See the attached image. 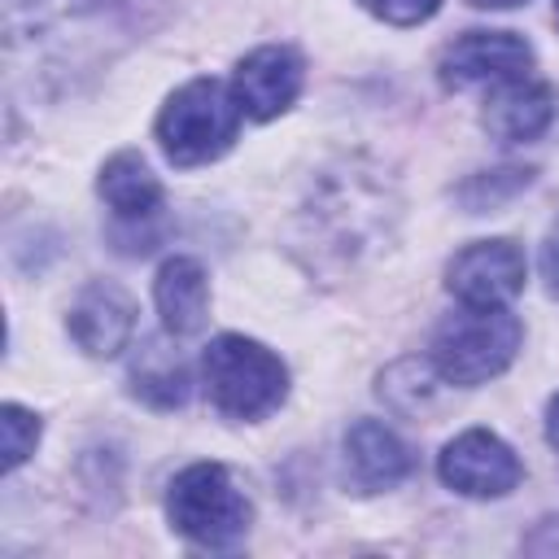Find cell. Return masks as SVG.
I'll return each mask as SVG.
<instances>
[{
	"instance_id": "obj_5",
	"label": "cell",
	"mask_w": 559,
	"mask_h": 559,
	"mask_svg": "<svg viewBox=\"0 0 559 559\" xmlns=\"http://www.w3.org/2000/svg\"><path fill=\"white\" fill-rule=\"evenodd\" d=\"M437 472H441V480H445L454 493H463V498H502V493H511V489L520 485V476H524L515 450H511L502 437H493L489 428H467V432H459V437L441 450Z\"/></svg>"
},
{
	"instance_id": "obj_4",
	"label": "cell",
	"mask_w": 559,
	"mask_h": 559,
	"mask_svg": "<svg viewBox=\"0 0 559 559\" xmlns=\"http://www.w3.org/2000/svg\"><path fill=\"white\" fill-rule=\"evenodd\" d=\"M166 515L170 524L210 550H223L245 537L249 528V502L218 463H192L170 480L166 493Z\"/></svg>"
},
{
	"instance_id": "obj_14",
	"label": "cell",
	"mask_w": 559,
	"mask_h": 559,
	"mask_svg": "<svg viewBox=\"0 0 559 559\" xmlns=\"http://www.w3.org/2000/svg\"><path fill=\"white\" fill-rule=\"evenodd\" d=\"M131 380H135V397H144L157 411L183 406V397H188V371L170 354H148L144 362H135Z\"/></svg>"
},
{
	"instance_id": "obj_19",
	"label": "cell",
	"mask_w": 559,
	"mask_h": 559,
	"mask_svg": "<svg viewBox=\"0 0 559 559\" xmlns=\"http://www.w3.org/2000/svg\"><path fill=\"white\" fill-rule=\"evenodd\" d=\"M546 441L559 450V393H555L550 406H546Z\"/></svg>"
},
{
	"instance_id": "obj_18",
	"label": "cell",
	"mask_w": 559,
	"mask_h": 559,
	"mask_svg": "<svg viewBox=\"0 0 559 559\" xmlns=\"http://www.w3.org/2000/svg\"><path fill=\"white\" fill-rule=\"evenodd\" d=\"M542 280H546V288L559 297V227H555L550 240L542 245Z\"/></svg>"
},
{
	"instance_id": "obj_2",
	"label": "cell",
	"mask_w": 559,
	"mask_h": 559,
	"mask_svg": "<svg viewBox=\"0 0 559 559\" xmlns=\"http://www.w3.org/2000/svg\"><path fill=\"white\" fill-rule=\"evenodd\" d=\"M240 118L231 87L218 79H192L157 114V144L175 166H205L231 148Z\"/></svg>"
},
{
	"instance_id": "obj_20",
	"label": "cell",
	"mask_w": 559,
	"mask_h": 559,
	"mask_svg": "<svg viewBox=\"0 0 559 559\" xmlns=\"http://www.w3.org/2000/svg\"><path fill=\"white\" fill-rule=\"evenodd\" d=\"M472 4H480V9H511V4H524V0H472Z\"/></svg>"
},
{
	"instance_id": "obj_21",
	"label": "cell",
	"mask_w": 559,
	"mask_h": 559,
	"mask_svg": "<svg viewBox=\"0 0 559 559\" xmlns=\"http://www.w3.org/2000/svg\"><path fill=\"white\" fill-rule=\"evenodd\" d=\"M555 17H559V0H555Z\"/></svg>"
},
{
	"instance_id": "obj_17",
	"label": "cell",
	"mask_w": 559,
	"mask_h": 559,
	"mask_svg": "<svg viewBox=\"0 0 559 559\" xmlns=\"http://www.w3.org/2000/svg\"><path fill=\"white\" fill-rule=\"evenodd\" d=\"M358 4L384 17L389 26H419L441 9V0H358Z\"/></svg>"
},
{
	"instance_id": "obj_3",
	"label": "cell",
	"mask_w": 559,
	"mask_h": 559,
	"mask_svg": "<svg viewBox=\"0 0 559 559\" xmlns=\"http://www.w3.org/2000/svg\"><path fill=\"white\" fill-rule=\"evenodd\" d=\"M201 367H205L210 402L231 419H262L288 393L284 362L266 345H258L249 336H231L227 332V336L210 341Z\"/></svg>"
},
{
	"instance_id": "obj_6",
	"label": "cell",
	"mask_w": 559,
	"mask_h": 559,
	"mask_svg": "<svg viewBox=\"0 0 559 559\" xmlns=\"http://www.w3.org/2000/svg\"><path fill=\"white\" fill-rule=\"evenodd\" d=\"M445 275L463 306H507L524 293V253L511 240H476L454 253Z\"/></svg>"
},
{
	"instance_id": "obj_1",
	"label": "cell",
	"mask_w": 559,
	"mask_h": 559,
	"mask_svg": "<svg viewBox=\"0 0 559 559\" xmlns=\"http://www.w3.org/2000/svg\"><path fill=\"white\" fill-rule=\"evenodd\" d=\"M524 341L520 319L507 306H463L432 336V367L445 384H485L511 367Z\"/></svg>"
},
{
	"instance_id": "obj_7",
	"label": "cell",
	"mask_w": 559,
	"mask_h": 559,
	"mask_svg": "<svg viewBox=\"0 0 559 559\" xmlns=\"http://www.w3.org/2000/svg\"><path fill=\"white\" fill-rule=\"evenodd\" d=\"M533 66V48L511 31H467L441 52V83L472 87V83H507L524 79Z\"/></svg>"
},
{
	"instance_id": "obj_8",
	"label": "cell",
	"mask_w": 559,
	"mask_h": 559,
	"mask_svg": "<svg viewBox=\"0 0 559 559\" xmlns=\"http://www.w3.org/2000/svg\"><path fill=\"white\" fill-rule=\"evenodd\" d=\"M301 92V57L284 44H266V48H253L236 74H231V96L240 105L245 118H275L284 114Z\"/></svg>"
},
{
	"instance_id": "obj_16",
	"label": "cell",
	"mask_w": 559,
	"mask_h": 559,
	"mask_svg": "<svg viewBox=\"0 0 559 559\" xmlns=\"http://www.w3.org/2000/svg\"><path fill=\"white\" fill-rule=\"evenodd\" d=\"M0 428H4V467L13 472L31 450H35V441H39V419L31 415V411H22V406H4L0 411Z\"/></svg>"
},
{
	"instance_id": "obj_12",
	"label": "cell",
	"mask_w": 559,
	"mask_h": 559,
	"mask_svg": "<svg viewBox=\"0 0 559 559\" xmlns=\"http://www.w3.org/2000/svg\"><path fill=\"white\" fill-rule=\"evenodd\" d=\"M153 297H157V310H162L166 332L188 336V332H197V328L205 323V310H210V280H205L201 262H192V258H170V262H162V271H157Z\"/></svg>"
},
{
	"instance_id": "obj_10",
	"label": "cell",
	"mask_w": 559,
	"mask_h": 559,
	"mask_svg": "<svg viewBox=\"0 0 559 559\" xmlns=\"http://www.w3.org/2000/svg\"><path fill=\"white\" fill-rule=\"evenodd\" d=\"M411 445L380 419H358L345 432V472L358 493H380L406 480L411 472Z\"/></svg>"
},
{
	"instance_id": "obj_15",
	"label": "cell",
	"mask_w": 559,
	"mask_h": 559,
	"mask_svg": "<svg viewBox=\"0 0 559 559\" xmlns=\"http://www.w3.org/2000/svg\"><path fill=\"white\" fill-rule=\"evenodd\" d=\"M533 179V170H520V166H511V170H493L489 179L485 175H476L472 183H463V205L472 210V214H480V210H493L498 201H507L511 192H520L524 183Z\"/></svg>"
},
{
	"instance_id": "obj_9",
	"label": "cell",
	"mask_w": 559,
	"mask_h": 559,
	"mask_svg": "<svg viewBox=\"0 0 559 559\" xmlns=\"http://www.w3.org/2000/svg\"><path fill=\"white\" fill-rule=\"evenodd\" d=\"M131 328H135V306L131 297L118 288V284H87L70 310V336L79 341L83 354L92 358H114L127 341H131Z\"/></svg>"
},
{
	"instance_id": "obj_11",
	"label": "cell",
	"mask_w": 559,
	"mask_h": 559,
	"mask_svg": "<svg viewBox=\"0 0 559 559\" xmlns=\"http://www.w3.org/2000/svg\"><path fill=\"white\" fill-rule=\"evenodd\" d=\"M550 114H555V92L528 74L493 83V92L485 100V127H489V135H498L507 144L537 140L550 127Z\"/></svg>"
},
{
	"instance_id": "obj_13",
	"label": "cell",
	"mask_w": 559,
	"mask_h": 559,
	"mask_svg": "<svg viewBox=\"0 0 559 559\" xmlns=\"http://www.w3.org/2000/svg\"><path fill=\"white\" fill-rule=\"evenodd\" d=\"M100 197L122 223H144L162 210V183L140 153H118L100 170Z\"/></svg>"
}]
</instances>
